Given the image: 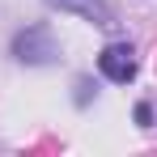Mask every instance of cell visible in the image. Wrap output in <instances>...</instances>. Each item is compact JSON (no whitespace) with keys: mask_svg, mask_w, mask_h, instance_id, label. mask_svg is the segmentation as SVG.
Returning <instances> with one entry per match:
<instances>
[{"mask_svg":"<svg viewBox=\"0 0 157 157\" xmlns=\"http://www.w3.org/2000/svg\"><path fill=\"white\" fill-rule=\"evenodd\" d=\"M13 59L17 64H30V68H43V64H55L59 59V43H55L51 26H26L13 34Z\"/></svg>","mask_w":157,"mask_h":157,"instance_id":"obj_1","label":"cell"},{"mask_svg":"<svg viewBox=\"0 0 157 157\" xmlns=\"http://www.w3.org/2000/svg\"><path fill=\"white\" fill-rule=\"evenodd\" d=\"M136 51H132L128 43H110V47H102V55H98V72H102L106 81H115V85H128V81H136Z\"/></svg>","mask_w":157,"mask_h":157,"instance_id":"obj_2","label":"cell"},{"mask_svg":"<svg viewBox=\"0 0 157 157\" xmlns=\"http://www.w3.org/2000/svg\"><path fill=\"white\" fill-rule=\"evenodd\" d=\"M47 4L59 9V13H72L81 21H89V26H102V30L115 26V9H110L106 0H47Z\"/></svg>","mask_w":157,"mask_h":157,"instance_id":"obj_3","label":"cell"}]
</instances>
